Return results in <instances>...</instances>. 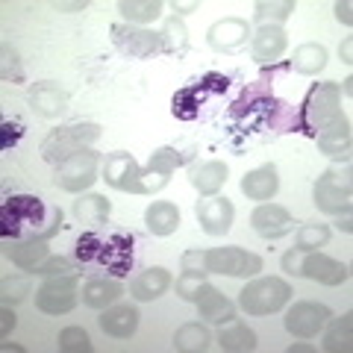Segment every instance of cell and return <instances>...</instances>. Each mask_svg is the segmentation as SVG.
Returning a JSON list of instances; mask_svg holds the SVG:
<instances>
[{"label":"cell","mask_w":353,"mask_h":353,"mask_svg":"<svg viewBox=\"0 0 353 353\" xmlns=\"http://www.w3.org/2000/svg\"><path fill=\"white\" fill-rule=\"evenodd\" d=\"M183 271L209 274L206 271V250H189V253H183Z\"/></svg>","instance_id":"obj_47"},{"label":"cell","mask_w":353,"mask_h":353,"mask_svg":"<svg viewBox=\"0 0 353 353\" xmlns=\"http://www.w3.org/2000/svg\"><path fill=\"white\" fill-rule=\"evenodd\" d=\"M312 350H315L312 345H292L289 347V353H312Z\"/></svg>","instance_id":"obj_53"},{"label":"cell","mask_w":353,"mask_h":353,"mask_svg":"<svg viewBox=\"0 0 353 353\" xmlns=\"http://www.w3.org/2000/svg\"><path fill=\"white\" fill-rule=\"evenodd\" d=\"M65 271H74V262L65 259V256H48L32 274H41V277H59Z\"/></svg>","instance_id":"obj_43"},{"label":"cell","mask_w":353,"mask_h":353,"mask_svg":"<svg viewBox=\"0 0 353 353\" xmlns=\"http://www.w3.org/2000/svg\"><path fill=\"white\" fill-rule=\"evenodd\" d=\"M59 350L65 353H88L92 350V339L83 327H65L59 333Z\"/></svg>","instance_id":"obj_39"},{"label":"cell","mask_w":353,"mask_h":353,"mask_svg":"<svg viewBox=\"0 0 353 353\" xmlns=\"http://www.w3.org/2000/svg\"><path fill=\"white\" fill-rule=\"evenodd\" d=\"M103 180L112 185L118 192H130V194H153L165 189L168 176H159V174H148L139 168V162L130 157V153L118 150V153H109L106 165H103Z\"/></svg>","instance_id":"obj_3"},{"label":"cell","mask_w":353,"mask_h":353,"mask_svg":"<svg viewBox=\"0 0 353 353\" xmlns=\"http://www.w3.org/2000/svg\"><path fill=\"white\" fill-rule=\"evenodd\" d=\"M324 65H327V48L324 44H301L292 57V68L297 74H306V77L318 74Z\"/></svg>","instance_id":"obj_34"},{"label":"cell","mask_w":353,"mask_h":353,"mask_svg":"<svg viewBox=\"0 0 353 353\" xmlns=\"http://www.w3.org/2000/svg\"><path fill=\"white\" fill-rule=\"evenodd\" d=\"M59 9H85V3H57Z\"/></svg>","instance_id":"obj_54"},{"label":"cell","mask_w":353,"mask_h":353,"mask_svg":"<svg viewBox=\"0 0 353 353\" xmlns=\"http://www.w3.org/2000/svg\"><path fill=\"white\" fill-rule=\"evenodd\" d=\"M350 189H353V180H350V168H345V174L330 168L318 176L312 197H315V206L327 215H341L345 209H350Z\"/></svg>","instance_id":"obj_7"},{"label":"cell","mask_w":353,"mask_h":353,"mask_svg":"<svg viewBox=\"0 0 353 353\" xmlns=\"http://www.w3.org/2000/svg\"><path fill=\"white\" fill-rule=\"evenodd\" d=\"M162 3L159 0H121L118 3V12L127 18V24H150L162 15Z\"/></svg>","instance_id":"obj_33"},{"label":"cell","mask_w":353,"mask_h":353,"mask_svg":"<svg viewBox=\"0 0 353 353\" xmlns=\"http://www.w3.org/2000/svg\"><path fill=\"white\" fill-rule=\"evenodd\" d=\"M162 53H185L189 48V32H185V24L180 18H168L162 27Z\"/></svg>","instance_id":"obj_37"},{"label":"cell","mask_w":353,"mask_h":353,"mask_svg":"<svg viewBox=\"0 0 353 353\" xmlns=\"http://www.w3.org/2000/svg\"><path fill=\"white\" fill-rule=\"evenodd\" d=\"M197 312H201V318L203 321H209V324H230L236 318V306H233V301H227L224 294H221L215 285H209V283H203V289H201V297H197Z\"/></svg>","instance_id":"obj_16"},{"label":"cell","mask_w":353,"mask_h":353,"mask_svg":"<svg viewBox=\"0 0 353 353\" xmlns=\"http://www.w3.org/2000/svg\"><path fill=\"white\" fill-rule=\"evenodd\" d=\"M301 262H303V250H289L283 256V268L289 271V274H294V277H301Z\"/></svg>","instance_id":"obj_48"},{"label":"cell","mask_w":353,"mask_h":353,"mask_svg":"<svg viewBox=\"0 0 353 353\" xmlns=\"http://www.w3.org/2000/svg\"><path fill=\"white\" fill-rule=\"evenodd\" d=\"M318 148H321V153H327L330 159H350V141H353V132H350V121L347 115H341L336 124H330L327 130H321L315 136Z\"/></svg>","instance_id":"obj_17"},{"label":"cell","mask_w":353,"mask_h":353,"mask_svg":"<svg viewBox=\"0 0 353 353\" xmlns=\"http://www.w3.org/2000/svg\"><path fill=\"white\" fill-rule=\"evenodd\" d=\"M197 3H174V9H183V12H185V9H194Z\"/></svg>","instance_id":"obj_55"},{"label":"cell","mask_w":353,"mask_h":353,"mask_svg":"<svg viewBox=\"0 0 353 353\" xmlns=\"http://www.w3.org/2000/svg\"><path fill=\"white\" fill-rule=\"evenodd\" d=\"M145 224L153 236H171V233H176V227H180V209L168 201H157L148 206Z\"/></svg>","instance_id":"obj_26"},{"label":"cell","mask_w":353,"mask_h":353,"mask_svg":"<svg viewBox=\"0 0 353 353\" xmlns=\"http://www.w3.org/2000/svg\"><path fill=\"white\" fill-rule=\"evenodd\" d=\"M109 212H112V203H109L103 194H83L80 201H74V215H77V221H83V224H92V227L103 224Z\"/></svg>","instance_id":"obj_31"},{"label":"cell","mask_w":353,"mask_h":353,"mask_svg":"<svg viewBox=\"0 0 353 353\" xmlns=\"http://www.w3.org/2000/svg\"><path fill=\"white\" fill-rule=\"evenodd\" d=\"M101 330L112 339H130L139 330V309L136 306H106L101 315Z\"/></svg>","instance_id":"obj_20"},{"label":"cell","mask_w":353,"mask_h":353,"mask_svg":"<svg viewBox=\"0 0 353 353\" xmlns=\"http://www.w3.org/2000/svg\"><path fill=\"white\" fill-rule=\"evenodd\" d=\"M30 106L36 109L41 118H59L68 109V94L53 83H36L30 92Z\"/></svg>","instance_id":"obj_21"},{"label":"cell","mask_w":353,"mask_h":353,"mask_svg":"<svg viewBox=\"0 0 353 353\" xmlns=\"http://www.w3.org/2000/svg\"><path fill=\"white\" fill-rule=\"evenodd\" d=\"M44 203L32 194H15V197H6L3 206H0V236L6 241L9 239H24V230H32V239L30 241H48L53 233H59L62 227V215L53 221L50 227H44Z\"/></svg>","instance_id":"obj_1"},{"label":"cell","mask_w":353,"mask_h":353,"mask_svg":"<svg viewBox=\"0 0 353 353\" xmlns=\"http://www.w3.org/2000/svg\"><path fill=\"white\" fill-rule=\"evenodd\" d=\"M121 294H124V285H121L118 280H88L83 285V303L92 306V309L112 306Z\"/></svg>","instance_id":"obj_29"},{"label":"cell","mask_w":353,"mask_h":353,"mask_svg":"<svg viewBox=\"0 0 353 353\" xmlns=\"http://www.w3.org/2000/svg\"><path fill=\"white\" fill-rule=\"evenodd\" d=\"M206 36H209V44H212L215 50L233 53V50L248 44L250 27H248V21H241V18H224V21H215Z\"/></svg>","instance_id":"obj_15"},{"label":"cell","mask_w":353,"mask_h":353,"mask_svg":"<svg viewBox=\"0 0 353 353\" xmlns=\"http://www.w3.org/2000/svg\"><path fill=\"white\" fill-rule=\"evenodd\" d=\"M339 53H341V62L350 65V62H353V39H345V41H341Z\"/></svg>","instance_id":"obj_51"},{"label":"cell","mask_w":353,"mask_h":353,"mask_svg":"<svg viewBox=\"0 0 353 353\" xmlns=\"http://www.w3.org/2000/svg\"><path fill=\"white\" fill-rule=\"evenodd\" d=\"M327 239H330V227L327 224H303L301 230H297L294 248L309 253V250H315V248H324Z\"/></svg>","instance_id":"obj_38"},{"label":"cell","mask_w":353,"mask_h":353,"mask_svg":"<svg viewBox=\"0 0 353 353\" xmlns=\"http://www.w3.org/2000/svg\"><path fill=\"white\" fill-rule=\"evenodd\" d=\"M30 294V283L27 277H3V285H0V297H3V303H21L24 297Z\"/></svg>","instance_id":"obj_42"},{"label":"cell","mask_w":353,"mask_h":353,"mask_svg":"<svg viewBox=\"0 0 353 353\" xmlns=\"http://www.w3.org/2000/svg\"><path fill=\"white\" fill-rule=\"evenodd\" d=\"M292 297V285L280 280V277H259L248 283L239 294V306L245 309L248 315H271V312H280V309L289 303Z\"/></svg>","instance_id":"obj_5"},{"label":"cell","mask_w":353,"mask_h":353,"mask_svg":"<svg viewBox=\"0 0 353 353\" xmlns=\"http://www.w3.org/2000/svg\"><path fill=\"white\" fill-rule=\"evenodd\" d=\"M3 350L9 353V350H15V353H21V350H24V347H18V345H3Z\"/></svg>","instance_id":"obj_56"},{"label":"cell","mask_w":353,"mask_h":353,"mask_svg":"<svg viewBox=\"0 0 353 353\" xmlns=\"http://www.w3.org/2000/svg\"><path fill=\"white\" fill-rule=\"evenodd\" d=\"M233 215L236 209L233 203L227 201V197H206V201L197 203V221H201L203 233L209 236H224L230 233V227H233Z\"/></svg>","instance_id":"obj_14"},{"label":"cell","mask_w":353,"mask_h":353,"mask_svg":"<svg viewBox=\"0 0 353 353\" xmlns=\"http://www.w3.org/2000/svg\"><path fill=\"white\" fill-rule=\"evenodd\" d=\"M203 283H206V274H201V271H183L180 280H176V294H180L183 301L194 303L197 297H201Z\"/></svg>","instance_id":"obj_40"},{"label":"cell","mask_w":353,"mask_h":353,"mask_svg":"<svg viewBox=\"0 0 353 353\" xmlns=\"http://www.w3.org/2000/svg\"><path fill=\"white\" fill-rule=\"evenodd\" d=\"M77 274H59L39 285L36 292V306L48 315H65L77 306Z\"/></svg>","instance_id":"obj_9"},{"label":"cell","mask_w":353,"mask_h":353,"mask_svg":"<svg viewBox=\"0 0 353 353\" xmlns=\"http://www.w3.org/2000/svg\"><path fill=\"white\" fill-rule=\"evenodd\" d=\"M171 289V274L165 268H148L130 283V294L141 303H150Z\"/></svg>","instance_id":"obj_24"},{"label":"cell","mask_w":353,"mask_h":353,"mask_svg":"<svg viewBox=\"0 0 353 353\" xmlns=\"http://www.w3.org/2000/svg\"><path fill=\"white\" fill-rule=\"evenodd\" d=\"M285 48H289V39H285V30L283 27H259L256 36L250 41V50H253V59L268 65V62H277Z\"/></svg>","instance_id":"obj_19"},{"label":"cell","mask_w":353,"mask_h":353,"mask_svg":"<svg viewBox=\"0 0 353 353\" xmlns=\"http://www.w3.org/2000/svg\"><path fill=\"white\" fill-rule=\"evenodd\" d=\"M201 85H203V92L209 94H224L227 88H230V77L227 74H218V71H209V74H203V80H201Z\"/></svg>","instance_id":"obj_45"},{"label":"cell","mask_w":353,"mask_h":353,"mask_svg":"<svg viewBox=\"0 0 353 353\" xmlns=\"http://www.w3.org/2000/svg\"><path fill=\"white\" fill-rule=\"evenodd\" d=\"M203 85L201 83H194V85H185L180 88V92L174 94V101H171V112L180 118V121H194L197 112H201V103H203Z\"/></svg>","instance_id":"obj_32"},{"label":"cell","mask_w":353,"mask_h":353,"mask_svg":"<svg viewBox=\"0 0 353 353\" xmlns=\"http://www.w3.org/2000/svg\"><path fill=\"white\" fill-rule=\"evenodd\" d=\"M101 139V127L88 124V121H80V124H68L59 130H50L41 141V159L50 165H62L65 159L77 157L94 145Z\"/></svg>","instance_id":"obj_4"},{"label":"cell","mask_w":353,"mask_h":353,"mask_svg":"<svg viewBox=\"0 0 353 353\" xmlns=\"http://www.w3.org/2000/svg\"><path fill=\"white\" fill-rule=\"evenodd\" d=\"M6 259H12L21 271H36L39 265L50 256V248H48V241H21V239H12V241H6Z\"/></svg>","instance_id":"obj_23"},{"label":"cell","mask_w":353,"mask_h":353,"mask_svg":"<svg viewBox=\"0 0 353 353\" xmlns=\"http://www.w3.org/2000/svg\"><path fill=\"white\" fill-rule=\"evenodd\" d=\"M112 41H115V48L130 59H150L153 53L162 50L159 32L136 27V24H112Z\"/></svg>","instance_id":"obj_10"},{"label":"cell","mask_w":353,"mask_h":353,"mask_svg":"<svg viewBox=\"0 0 353 353\" xmlns=\"http://www.w3.org/2000/svg\"><path fill=\"white\" fill-rule=\"evenodd\" d=\"M301 277H309V280H315V283H321V285H330V289H336V285L347 283L350 271H347L341 262H336V259L324 256V253L309 250V253H303V262H301Z\"/></svg>","instance_id":"obj_12"},{"label":"cell","mask_w":353,"mask_h":353,"mask_svg":"<svg viewBox=\"0 0 353 353\" xmlns=\"http://www.w3.org/2000/svg\"><path fill=\"white\" fill-rule=\"evenodd\" d=\"M277 189H280V176H277V165H271V162L241 176V192L250 201H271L277 194Z\"/></svg>","instance_id":"obj_22"},{"label":"cell","mask_w":353,"mask_h":353,"mask_svg":"<svg viewBox=\"0 0 353 353\" xmlns=\"http://www.w3.org/2000/svg\"><path fill=\"white\" fill-rule=\"evenodd\" d=\"M3 80H12V83H24V71H21V62H18V53L3 44Z\"/></svg>","instance_id":"obj_44"},{"label":"cell","mask_w":353,"mask_h":353,"mask_svg":"<svg viewBox=\"0 0 353 353\" xmlns=\"http://www.w3.org/2000/svg\"><path fill=\"white\" fill-rule=\"evenodd\" d=\"M339 230H345V233H353V221H350V209H345L341 212V218H339V224H336Z\"/></svg>","instance_id":"obj_52"},{"label":"cell","mask_w":353,"mask_h":353,"mask_svg":"<svg viewBox=\"0 0 353 353\" xmlns=\"http://www.w3.org/2000/svg\"><path fill=\"white\" fill-rule=\"evenodd\" d=\"M353 3H350V0H341V3H336V18L341 21V24H345V27H350L353 24Z\"/></svg>","instance_id":"obj_49"},{"label":"cell","mask_w":353,"mask_h":353,"mask_svg":"<svg viewBox=\"0 0 353 353\" xmlns=\"http://www.w3.org/2000/svg\"><path fill=\"white\" fill-rule=\"evenodd\" d=\"M189 162V157L174 148H159L150 153V162H148V174H159V176H171L180 165Z\"/></svg>","instance_id":"obj_36"},{"label":"cell","mask_w":353,"mask_h":353,"mask_svg":"<svg viewBox=\"0 0 353 353\" xmlns=\"http://www.w3.org/2000/svg\"><path fill=\"white\" fill-rule=\"evenodd\" d=\"M333 318V312L324 306V303H315V301H297L289 312H285L283 324L292 336L297 339H315L318 333L324 330V324Z\"/></svg>","instance_id":"obj_11"},{"label":"cell","mask_w":353,"mask_h":353,"mask_svg":"<svg viewBox=\"0 0 353 353\" xmlns=\"http://www.w3.org/2000/svg\"><path fill=\"white\" fill-rule=\"evenodd\" d=\"M294 12V0H259L256 3V24L259 27H280Z\"/></svg>","instance_id":"obj_35"},{"label":"cell","mask_w":353,"mask_h":353,"mask_svg":"<svg viewBox=\"0 0 353 353\" xmlns=\"http://www.w3.org/2000/svg\"><path fill=\"white\" fill-rule=\"evenodd\" d=\"M97 168H101V153L88 148V150H83V153H77V157L65 159L62 165H57L53 183H57L62 192L80 194L83 189H88V185H94Z\"/></svg>","instance_id":"obj_6"},{"label":"cell","mask_w":353,"mask_h":353,"mask_svg":"<svg viewBox=\"0 0 353 353\" xmlns=\"http://www.w3.org/2000/svg\"><path fill=\"white\" fill-rule=\"evenodd\" d=\"M218 347L227 350V353H245V350H253L256 347V333L241 324V321H230V324H221L218 330Z\"/></svg>","instance_id":"obj_25"},{"label":"cell","mask_w":353,"mask_h":353,"mask_svg":"<svg viewBox=\"0 0 353 353\" xmlns=\"http://www.w3.org/2000/svg\"><path fill=\"white\" fill-rule=\"evenodd\" d=\"M0 130H3V139H0V148H3V150H9L21 136H24V124H21L18 118L3 121V127H0Z\"/></svg>","instance_id":"obj_46"},{"label":"cell","mask_w":353,"mask_h":353,"mask_svg":"<svg viewBox=\"0 0 353 353\" xmlns=\"http://www.w3.org/2000/svg\"><path fill=\"white\" fill-rule=\"evenodd\" d=\"M227 183V165L224 162H203L201 168H192V185L197 192H201L203 197H215L221 189H224Z\"/></svg>","instance_id":"obj_27"},{"label":"cell","mask_w":353,"mask_h":353,"mask_svg":"<svg viewBox=\"0 0 353 353\" xmlns=\"http://www.w3.org/2000/svg\"><path fill=\"white\" fill-rule=\"evenodd\" d=\"M209 345H212V333L201 321L183 324L174 336V350H180V353H203Z\"/></svg>","instance_id":"obj_30"},{"label":"cell","mask_w":353,"mask_h":353,"mask_svg":"<svg viewBox=\"0 0 353 353\" xmlns=\"http://www.w3.org/2000/svg\"><path fill=\"white\" fill-rule=\"evenodd\" d=\"M250 227L256 230L262 239H280L285 233L294 230V218L285 206H277V203H262L253 209L250 215Z\"/></svg>","instance_id":"obj_13"},{"label":"cell","mask_w":353,"mask_h":353,"mask_svg":"<svg viewBox=\"0 0 353 353\" xmlns=\"http://www.w3.org/2000/svg\"><path fill=\"white\" fill-rule=\"evenodd\" d=\"M101 248H103V239L97 233H83L77 239V248H74V256L80 262H97L101 256Z\"/></svg>","instance_id":"obj_41"},{"label":"cell","mask_w":353,"mask_h":353,"mask_svg":"<svg viewBox=\"0 0 353 353\" xmlns=\"http://www.w3.org/2000/svg\"><path fill=\"white\" fill-rule=\"evenodd\" d=\"M206 271L227 277H256L262 271V256L241 248H212L206 250Z\"/></svg>","instance_id":"obj_8"},{"label":"cell","mask_w":353,"mask_h":353,"mask_svg":"<svg viewBox=\"0 0 353 353\" xmlns=\"http://www.w3.org/2000/svg\"><path fill=\"white\" fill-rule=\"evenodd\" d=\"M341 118V92L336 83H315L303 97L301 112L294 118V130L303 136L315 139L321 130L336 124Z\"/></svg>","instance_id":"obj_2"},{"label":"cell","mask_w":353,"mask_h":353,"mask_svg":"<svg viewBox=\"0 0 353 353\" xmlns=\"http://www.w3.org/2000/svg\"><path fill=\"white\" fill-rule=\"evenodd\" d=\"M324 350L327 353H350L353 350V315H341V318H330L324 324Z\"/></svg>","instance_id":"obj_28"},{"label":"cell","mask_w":353,"mask_h":353,"mask_svg":"<svg viewBox=\"0 0 353 353\" xmlns=\"http://www.w3.org/2000/svg\"><path fill=\"white\" fill-rule=\"evenodd\" d=\"M15 330V312L12 309H3V312H0V336H9Z\"/></svg>","instance_id":"obj_50"},{"label":"cell","mask_w":353,"mask_h":353,"mask_svg":"<svg viewBox=\"0 0 353 353\" xmlns=\"http://www.w3.org/2000/svg\"><path fill=\"white\" fill-rule=\"evenodd\" d=\"M97 262L106 265V268L112 271L115 277H124V274L130 271V265H132V236H127V233L109 236V239L103 241Z\"/></svg>","instance_id":"obj_18"}]
</instances>
